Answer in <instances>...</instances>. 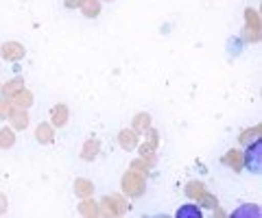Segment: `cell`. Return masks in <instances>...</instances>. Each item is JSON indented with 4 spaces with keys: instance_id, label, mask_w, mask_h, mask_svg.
I'll use <instances>...</instances> for the list:
<instances>
[{
    "instance_id": "obj_1",
    "label": "cell",
    "mask_w": 262,
    "mask_h": 218,
    "mask_svg": "<svg viewBox=\"0 0 262 218\" xmlns=\"http://www.w3.org/2000/svg\"><path fill=\"white\" fill-rule=\"evenodd\" d=\"M260 151H262V144L256 142L253 147L247 149V153H245V166H247L251 173H256V175L260 173V168H262V164H260V161H262V153Z\"/></svg>"
},
{
    "instance_id": "obj_2",
    "label": "cell",
    "mask_w": 262,
    "mask_h": 218,
    "mask_svg": "<svg viewBox=\"0 0 262 218\" xmlns=\"http://www.w3.org/2000/svg\"><path fill=\"white\" fill-rule=\"evenodd\" d=\"M177 216L182 218V216H201V214H199V209H196V207L188 205V207H182V209H179V212H177Z\"/></svg>"
}]
</instances>
